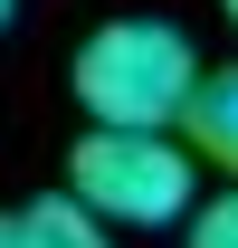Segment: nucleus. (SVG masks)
Returning <instances> with one entry per match:
<instances>
[{"instance_id": "obj_5", "label": "nucleus", "mask_w": 238, "mask_h": 248, "mask_svg": "<svg viewBox=\"0 0 238 248\" xmlns=\"http://www.w3.org/2000/svg\"><path fill=\"white\" fill-rule=\"evenodd\" d=\"M181 248H238V182H229V191H209V201H191Z\"/></svg>"}, {"instance_id": "obj_7", "label": "nucleus", "mask_w": 238, "mask_h": 248, "mask_svg": "<svg viewBox=\"0 0 238 248\" xmlns=\"http://www.w3.org/2000/svg\"><path fill=\"white\" fill-rule=\"evenodd\" d=\"M10 10H19V0H0V29H10Z\"/></svg>"}, {"instance_id": "obj_2", "label": "nucleus", "mask_w": 238, "mask_h": 248, "mask_svg": "<svg viewBox=\"0 0 238 248\" xmlns=\"http://www.w3.org/2000/svg\"><path fill=\"white\" fill-rule=\"evenodd\" d=\"M67 201H86L105 229H172L200 201V162L181 134H115L86 124V143L67 153Z\"/></svg>"}, {"instance_id": "obj_6", "label": "nucleus", "mask_w": 238, "mask_h": 248, "mask_svg": "<svg viewBox=\"0 0 238 248\" xmlns=\"http://www.w3.org/2000/svg\"><path fill=\"white\" fill-rule=\"evenodd\" d=\"M0 248H19V219H10V210H0Z\"/></svg>"}, {"instance_id": "obj_4", "label": "nucleus", "mask_w": 238, "mask_h": 248, "mask_svg": "<svg viewBox=\"0 0 238 248\" xmlns=\"http://www.w3.org/2000/svg\"><path fill=\"white\" fill-rule=\"evenodd\" d=\"M19 219V248H115V229L86 210V201H67V191H48V201H29Z\"/></svg>"}, {"instance_id": "obj_3", "label": "nucleus", "mask_w": 238, "mask_h": 248, "mask_svg": "<svg viewBox=\"0 0 238 248\" xmlns=\"http://www.w3.org/2000/svg\"><path fill=\"white\" fill-rule=\"evenodd\" d=\"M181 134H191V162L238 172V67H200V86L181 105Z\"/></svg>"}, {"instance_id": "obj_8", "label": "nucleus", "mask_w": 238, "mask_h": 248, "mask_svg": "<svg viewBox=\"0 0 238 248\" xmlns=\"http://www.w3.org/2000/svg\"><path fill=\"white\" fill-rule=\"evenodd\" d=\"M219 10H229V19H238V0H219Z\"/></svg>"}, {"instance_id": "obj_1", "label": "nucleus", "mask_w": 238, "mask_h": 248, "mask_svg": "<svg viewBox=\"0 0 238 248\" xmlns=\"http://www.w3.org/2000/svg\"><path fill=\"white\" fill-rule=\"evenodd\" d=\"M76 105L86 124H115V134H172L191 86H200V48L181 19H105V29L76 48Z\"/></svg>"}]
</instances>
